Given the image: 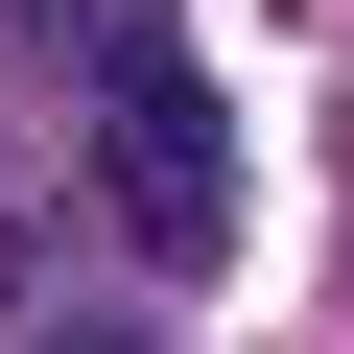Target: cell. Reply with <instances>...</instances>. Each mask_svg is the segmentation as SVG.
Listing matches in <instances>:
<instances>
[{
	"label": "cell",
	"instance_id": "6da1fadb",
	"mask_svg": "<svg viewBox=\"0 0 354 354\" xmlns=\"http://www.w3.org/2000/svg\"><path fill=\"white\" fill-rule=\"evenodd\" d=\"M95 236H142L165 283L236 236V118H213V71L165 48V24H118V48H95Z\"/></svg>",
	"mask_w": 354,
	"mask_h": 354
},
{
	"label": "cell",
	"instance_id": "7a4b0ae2",
	"mask_svg": "<svg viewBox=\"0 0 354 354\" xmlns=\"http://www.w3.org/2000/svg\"><path fill=\"white\" fill-rule=\"evenodd\" d=\"M48 354H165V330H48Z\"/></svg>",
	"mask_w": 354,
	"mask_h": 354
}]
</instances>
